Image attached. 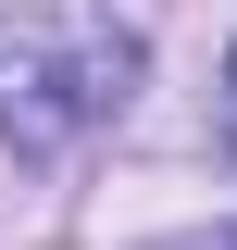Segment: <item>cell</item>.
Listing matches in <instances>:
<instances>
[{"label": "cell", "mask_w": 237, "mask_h": 250, "mask_svg": "<svg viewBox=\"0 0 237 250\" xmlns=\"http://www.w3.org/2000/svg\"><path fill=\"white\" fill-rule=\"evenodd\" d=\"M150 50L125 13L100 0H25V13H0V138L13 150H75L100 125L138 100Z\"/></svg>", "instance_id": "cell-1"}, {"label": "cell", "mask_w": 237, "mask_h": 250, "mask_svg": "<svg viewBox=\"0 0 237 250\" xmlns=\"http://www.w3.org/2000/svg\"><path fill=\"white\" fill-rule=\"evenodd\" d=\"M225 100H237V50H225Z\"/></svg>", "instance_id": "cell-2"}, {"label": "cell", "mask_w": 237, "mask_h": 250, "mask_svg": "<svg viewBox=\"0 0 237 250\" xmlns=\"http://www.w3.org/2000/svg\"><path fill=\"white\" fill-rule=\"evenodd\" d=\"M212 250H237V238H212Z\"/></svg>", "instance_id": "cell-3"}]
</instances>
